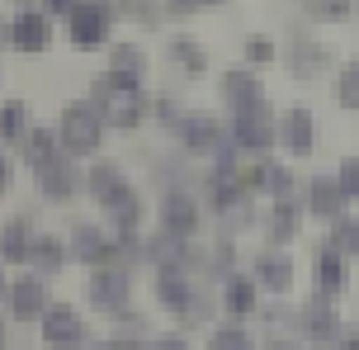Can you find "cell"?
<instances>
[{
    "label": "cell",
    "instance_id": "9c48e42d",
    "mask_svg": "<svg viewBox=\"0 0 359 350\" xmlns=\"http://www.w3.org/2000/svg\"><path fill=\"white\" fill-rule=\"evenodd\" d=\"M345 194L341 184H336V175H312V184H307V208H312V218H326V222H341L345 218Z\"/></svg>",
    "mask_w": 359,
    "mask_h": 350
},
{
    "label": "cell",
    "instance_id": "484cf974",
    "mask_svg": "<svg viewBox=\"0 0 359 350\" xmlns=\"http://www.w3.org/2000/svg\"><path fill=\"white\" fill-rule=\"evenodd\" d=\"M0 137L15 142V137H29V105L24 100H10L0 105Z\"/></svg>",
    "mask_w": 359,
    "mask_h": 350
},
{
    "label": "cell",
    "instance_id": "ffe728a7",
    "mask_svg": "<svg viewBox=\"0 0 359 350\" xmlns=\"http://www.w3.org/2000/svg\"><path fill=\"white\" fill-rule=\"evenodd\" d=\"M345 279H350L345 260L336 256V251H322V256H317V284H322V298H336L345 289Z\"/></svg>",
    "mask_w": 359,
    "mask_h": 350
},
{
    "label": "cell",
    "instance_id": "ba28073f",
    "mask_svg": "<svg viewBox=\"0 0 359 350\" xmlns=\"http://www.w3.org/2000/svg\"><path fill=\"white\" fill-rule=\"evenodd\" d=\"M274 137H279V128H274V119H269V105H265V109H255V114H236V119H232V142H236V147L260 152V147H269Z\"/></svg>",
    "mask_w": 359,
    "mask_h": 350
},
{
    "label": "cell",
    "instance_id": "83f0119b",
    "mask_svg": "<svg viewBox=\"0 0 359 350\" xmlns=\"http://www.w3.org/2000/svg\"><path fill=\"white\" fill-rule=\"evenodd\" d=\"M170 57H175V62H180L189 76H198L203 67H208V53L198 48L194 38H170Z\"/></svg>",
    "mask_w": 359,
    "mask_h": 350
},
{
    "label": "cell",
    "instance_id": "ab89813d",
    "mask_svg": "<svg viewBox=\"0 0 359 350\" xmlns=\"http://www.w3.org/2000/svg\"><path fill=\"white\" fill-rule=\"evenodd\" d=\"M336 350H359V336H341V341H336Z\"/></svg>",
    "mask_w": 359,
    "mask_h": 350
},
{
    "label": "cell",
    "instance_id": "74e56055",
    "mask_svg": "<svg viewBox=\"0 0 359 350\" xmlns=\"http://www.w3.org/2000/svg\"><path fill=\"white\" fill-rule=\"evenodd\" d=\"M118 336H142V317H137V313H118Z\"/></svg>",
    "mask_w": 359,
    "mask_h": 350
},
{
    "label": "cell",
    "instance_id": "b9f144b4",
    "mask_svg": "<svg viewBox=\"0 0 359 350\" xmlns=\"http://www.w3.org/2000/svg\"><path fill=\"white\" fill-rule=\"evenodd\" d=\"M95 350H118V346H95Z\"/></svg>",
    "mask_w": 359,
    "mask_h": 350
},
{
    "label": "cell",
    "instance_id": "277c9868",
    "mask_svg": "<svg viewBox=\"0 0 359 350\" xmlns=\"http://www.w3.org/2000/svg\"><path fill=\"white\" fill-rule=\"evenodd\" d=\"M123 298H128V270L123 265H100V270L90 275V303H95V308L123 313Z\"/></svg>",
    "mask_w": 359,
    "mask_h": 350
},
{
    "label": "cell",
    "instance_id": "60d3db41",
    "mask_svg": "<svg viewBox=\"0 0 359 350\" xmlns=\"http://www.w3.org/2000/svg\"><path fill=\"white\" fill-rule=\"evenodd\" d=\"M151 350H184V341H161V346H151Z\"/></svg>",
    "mask_w": 359,
    "mask_h": 350
},
{
    "label": "cell",
    "instance_id": "4dcf8cb0",
    "mask_svg": "<svg viewBox=\"0 0 359 350\" xmlns=\"http://www.w3.org/2000/svg\"><path fill=\"white\" fill-rule=\"evenodd\" d=\"M114 72H123V76H137V81H142V72H147V62H142V48H137V43H118V48H114Z\"/></svg>",
    "mask_w": 359,
    "mask_h": 350
},
{
    "label": "cell",
    "instance_id": "603a6c76",
    "mask_svg": "<svg viewBox=\"0 0 359 350\" xmlns=\"http://www.w3.org/2000/svg\"><path fill=\"white\" fill-rule=\"evenodd\" d=\"M326 251H336L341 260H359V218H341L331 222V241H326Z\"/></svg>",
    "mask_w": 359,
    "mask_h": 350
},
{
    "label": "cell",
    "instance_id": "8d00e7d4",
    "mask_svg": "<svg viewBox=\"0 0 359 350\" xmlns=\"http://www.w3.org/2000/svg\"><path fill=\"white\" fill-rule=\"evenodd\" d=\"M246 57L251 62H274V43L269 38H246Z\"/></svg>",
    "mask_w": 359,
    "mask_h": 350
},
{
    "label": "cell",
    "instance_id": "f35d334b",
    "mask_svg": "<svg viewBox=\"0 0 359 350\" xmlns=\"http://www.w3.org/2000/svg\"><path fill=\"white\" fill-rule=\"evenodd\" d=\"M10 175H15V170H10V161H5V156H0V194L10 189Z\"/></svg>",
    "mask_w": 359,
    "mask_h": 350
},
{
    "label": "cell",
    "instance_id": "d4e9b609",
    "mask_svg": "<svg viewBox=\"0 0 359 350\" xmlns=\"http://www.w3.org/2000/svg\"><path fill=\"white\" fill-rule=\"evenodd\" d=\"M24 156H29L38 170L53 166V161H57V133H48V128H29V137H24Z\"/></svg>",
    "mask_w": 359,
    "mask_h": 350
},
{
    "label": "cell",
    "instance_id": "1f68e13d",
    "mask_svg": "<svg viewBox=\"0 0 359 350\" xmlns=\"http://www.w3.org/2000/svg\"><path fill=\"white\" fill-rule=\"evenodd\" d=\"M260 189H269L279 203H288V189H293V175H288V166H279V161H265V180H260Z\"/></svg>",
    "mask_w": 359,
    "mask_h": 350
},
{
    "label": "cell",
    "instance_id": "7a4b0ae2",
    "mask_svg": "<svg viewBox=\"0 0 359 350\" xmlns=\"http://www.w3.org/2000/svg\"><path fill=\"white\" fill-rule=\"evenodd\" d=\"M161 232L175 241H189L198 232V199L184 189H170L161 199Z\"/></svg>",
    "mask_w": 359,
    "mask_h": 350
},
{
    "label": "cell",
    "instance_id": "cb8c5ba5",
    "mask_svg": "<svg viewBox=\"0 0 359 350\" xmlns=\"http://www.w3.org/2000/svg\"><path fill=\"white\" fill-rule=\"evenodd\" d=\"M222 303H227V313H251L255 308V279L227 275V284H222Z\"/></svg>",
    "mask_w": 359,
    "mask_h": 350
},
{
    "label": "cell",
    "instance_id": "f546056e",
    "mask_svg": "<svg viewBox=\"0 0 359 350\" xmlns=\"http://www.w3.org/2000/svg\"><path fill=\"white\" fill-rule=\"evenodd\" d=\"M336 105L341 109H359V62L341 67V76H336Z\"/></svg>",
    "mask_w": 359,
    "mask_h": 350
},
{
    "label": "cell",
    "instance_id": "e0dca14e",
    "mask_svg": "<svg viewBox=\"0 0 359 350\" xmlns=\"http://www.w3.org/2000/svg\"><path fill=\"white\" fill-rule=\"evenodd\" d=\"M86 189H90V199H95V203H114L128 189V180H123V170L114 166V161H100V166L86 175Z\"/></svg>",
    "mask_w": 359,
    "mask_h": 350
},
{
    "label": "cell",
    "instance_id": "2e32d148",
    "mask_svg": "<svg viewBox=\"0 0 359 350\" xmlns=\"http://www.w3.org/2000/svg\"><path fill=\"white\" fill-rule=\"evenodd\" d=\"M284 142L293 156H307V152L317 147V119H312V109H288L284 119Z\"/></svg>",
    "mask_w": 359,
    "mask_h": 350
},
{
    "label": "cell",
    "instance_id": "ac0fdd59",
    "mask_svg": "<svg viewBox=\"0 0 359 350\" xmlns=\"http://www.w3.org/2000/svg\"><path fill=\"white\" fill-rule=\"evenodd\" d=\"M156 298H161L165 308H175V313H189L194 308V284L180 275V270H161L156 275Z\"/></svg>",
    "mask_w": 359,
    "mask_h": 350
},
{
    "label": "cell",
    "instance_id": "6da1fadb",
    "mask_svg": "<svg viewBox=\"0 0 359 350\" xmlns=\"http://www.w3.org/2000/svg\"><path fill=\"white\" fill-rule=\"evenodd\" d=\"M104 137V119H100V105H67L62 109V123H57V142L67 147V156H86V152L100 147Z\"/></svg>",
    "mask_w": 359,
    "mask_h": 350
},
{
    "label": "cell",
    "instance_id": "5bb4252c",
    "mask_svg": "<svg viewBox=\"0 0 359 350\" xmlns=\"http://www.w3.org/2000/svg\"><path fill=\"white\" fill-rule=\"evenodd\" d=\"M72 256L90 260V265L100 270V265H109V260H114V241H109L100 227H86V222H81V227L72 232Z\"/></svg>",
    "mask_w": 359,
    "mask_h": 350
},
{
    "label": "cell",
    "instance_id": "ee69618b",
    "mask_svg": "<svg viewBox=\"0 0 359 350\" xmlns=\"http://www.w3.org/2000/svg\"><path fill=\"white\" fill-rule=\"evenodd\" d=\"M0 341H5V327H0Z\"/></svg>",
    "mask_w": 359,
    "mask_h": 350
},
{
    "label": "cell",
    "instance_id": "836d02e7",
    "mask_svg": "<svg viewBox=\"0 0 359 350\" xmlns=\"http://www.w3.org/2000/svg\"><path fill=\"white\" fill-rule=\"evenodd\" d=\"M336 170H341V175H336L341 194H345V199H359V156H345Z\"/></svg>",
    "mask_w": 359,
    "mask_h": 350
},
{
    "label": "cell",
    "instance_id": "e575fe53",
    "mask_svg": "<svg viewBox=\"0 0 359 350\" xmlns=\"http://www.w3.org/2000/svg\"><path fill=\"white\" fill-rule=\"evenodd\" d=\"M208 350H251V341H246V332L241 327H217L213 332V346Z\"/></svg>",
    "mask_w": 359,
    "mask_h": 350
},
{
    "label": "cell",
    "instance_id": "3957f363",
    "mask_svg": "<svg viewBox=\"0 0 359 350\" xmlns=\"http://www.w3.org/2000/svg\"><path fill=\"white\" fill-rule=\"evenodd\" d=\"M298 317H303L298 327H303V336L312 341V346H331V341H341V317H336V308H331V298L317 294Z\"/></svg>",
    "mask_w": 359,
    "mask_h": 350
},
{
    "label": "cell",
    "instance_id": "5b68a950",
    "mask_svg": "<svg viewBox=\"0 0 359 350\" xmlns=\"http://www.w3.org/2000/svg\"><path fill=\"white\" fill-rule=\"evenodd\" d=\"M109 5H76L72 10V43L76 48H100L109 38Z\"/></svg>",
    "mask_w": 359,
    "mask_h": 350
},
{
    "label": "cell",
    "instance_id": "30bf717a",
    "mask_svg": "<svg viewBox=\"0 0 359 350\" xmlns=\"http://www.w3.org/2000/svg\"><path fill=\"white\" fill-rule=\"evenodd\" d=\"M10 313L15 317H48V284L38 275H24V279H15L10 284Z\"/></svg>",
    "mask_w": 359,
    "mask_h": 350
},
{
    "label": "cell",
    "instance_id": "7c38bea8",
    "mask_svg": "<svg viewBox=\"0 0 359 350\" xmlns=\"http://www.w3.org/2000/svg\"><path fill=\"white\" fill-rule=\"evenodd\" d=\"M38 189L48 194V199H72L76 189H81V170H76L72 156H57L53 166L38 170Z\"/></svg>",
    "mask_w": 359,
    "mask_h": 350
},
{
    "label": "cell",
    "instance_id": "52a82bcc",
    "mask_svg": "<svg viewBox=\"0 0 359 350\" xmlns=\"http://www.w3.org/2000/svg\"><path fill=\"white\" fill-rule=\"evenodd\" d=\"M81 336H86V327H81L76 308H67V303L48 308V317H43V341H48L53 350H72V346H81Z\"/></svg>",
    "mask_w": 359,
    "mask_h": 350
},
{
    "label": "cell",
    "instance_id": "8992f818",
    "mask_svg": "<svg viewBox=\"0 0 359 350\" xmlns=\"http://www.w3.org/2000/svg\"><path fill=\"white\" fill-rule=\"evenodd\" d=\"M48 43H53V24H48V15L24 10V15L10 19V48H19V53H43Z\"/></svg>",
    "mask_w": 359,
    "mask_h": 350
},
{
    "label": "cell",
    "instance_id": "d6986e66",
    "mask_svg": "<svg viewBox=\"0 0 359 350\" xmlns=\"http://www.w3.org/2000/svg\"><path fill=\"white\" fill-rule=\"evenodd\" d=\"M265 232H269V246H288L298 237V208L293 203H274L265 218Z\"/></svg>",
    "mask_w": 359,
    "mask_h": 350
},
{
    "label": "cell",
    "instance_id": "7402d4cb",
    "mask_svg": "<svg viewBox=\"0 0 359 350\" xmlns=\"http://www.w3.org/2000/svg\"><path fill=\"white\" fill-rule=\"evenodd\" d=\"M29 251H34V237H29V222L15 218L5 232H0V256L5 260H29Z\"/></svg>",
    "mask_w": 359,
    "mask_h": 350
},
{
    "label": "cell",
    "instance_id": "7bdbcfd3",
    "mask_svg": "<svg viewBox=\"0 0 359 350\" xmlns=\"http://www.w3.org/2000/svg\"><path fill=\"white\" fill-rule=\"evenodd\" d=\"M0 294H5V279H0Z\"/></svg>",
    "mask_w": 359,
    "mask_h": 350
},
{
    "label": "cell",
    "instance_id": "4fadbf2b",
    "mask_svg": "<svg viewBox=\"0 0 359 350\" xmlns=\"http://www.w3.org/2000/svg\"><path fill=\"white\" fill-rule=\"evenodd\" d=\"M180 137H184V147H194V152H213L227 133H217V119L213 114H180Z\"/></svg>",
    "mask_w": 359,
    "mask_h": 350
},
{
    "label": "cell",
    "instance_id": "9a60e30c",
    "mask_svg": "<svg viewBox=\"0 0 359 350\" xmlns=\"http://www.w3.org/2000/svg\"><path fill=\"white\" fill-rule=\"evenodd\" d=\"M255 284H265L274 294H288L293 289V260L284 251H265V256L255 260Z\"/></svg>",
    "mask_w": 359,
    "mask_h": 350
},
{
    "label": "cell",
    "instance_id": "d590c367",
    "mask_svg": "<svg viewBox=\"0 0 359 350\" xmlns=\"http://www.w3.org/2000/svg\"><path fill=\"white\" fill-rule=\"evenodd\" d=\"M355 19V5H345V0H336V5H307V19Z\"/></svg>",
    "mask_w": 359,
    "mask_h": 350
},
{
    "label": "cell",
    "instance_id": "d6a6232c",
    "mask_svg": "<svg viewBox=\"0 0 359 350\" xmlns=\"http://www.w3.org/2000/svg\"><path fill=\"white\" fill-rule=\"evenodd\" d=\"M326 57H331L326 48H307V43H303V48H298V57H293V72H298V76H317L326 67Z\"/></svg>",
    "mask_w": 359,
    "mask_h": 350
},
{
    "label": "cell",
    "instance_id": "f1b7e54d",
    "mask_svg": "<svg viewBox=\"0 0 359 350\" xmlns=\"http://www.w3.org/2000/svg\"><path fill=\"white\" fill-rule=\"evenodd\" d=\"M29 260H34L38 270H62V260H67V251H62V241L57 237H34V251H29Z\"/></svg>",
    "mask_w": 359,
    "mask_h": 350
},
{
    "label": "cell",
    "instance_id": "44dd1931",
    "mask_svg": "<svg viewBox=\"0 0 359 350\" xmlns=\"http://www.w3.org/2000/svg\"><path fill=\"white\" fill-rule=\"evenodd\" d=\"M104 213H109V222H114L123 237H133V227H137V218H142V203H137L133 189H123L114 203H104Z\"/></svg>",
    "mask_w": 359,
    "mask_h": 350
},
{
    "label": "cell",
    "instance_id": "4316f807",
    "mask_svg": "<svg viewBox=\"0 0 359 350\" xmlns=\"http://www.w3.org/2000/svg\"><path fill=\"white\" fill-rule=\"evenodd\" d=\"M100 105H104V114H109L114 128L133 133L137 123H142V100H100Z\"/></svg>",
    "mask_w": 359,
    "mask_h": 350
},
{
    "label": "cell",
    "instance_id": "8fae6325",
    "mask_svg": "<svg viewBox=\"0 0 359 350\" xmlns=\"http://www.w3.org/2000/svg\"><path fill=\"white\" fill-rule=\"evenodd\" d=\"M222 95H227V105L236 114H255L265 109V90H260V81L251 72H227L222 76Z\"/></svg>",
    "mask_w": 359,
    "mask_h": 350
}]
</instances>
